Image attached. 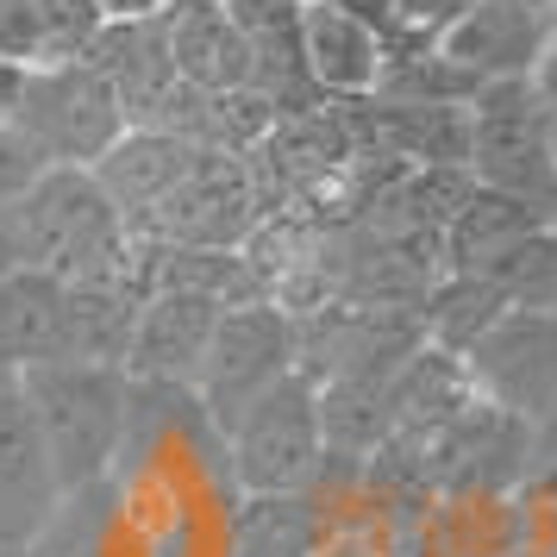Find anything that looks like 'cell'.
<instances>
[{
  "label": "cell",
  "instance_id": "cell-1",
  "mask_svg": "<svg viewBox=\"0 0 557 557\" xmlns=\"http://www.w3.org/2000/svg\"><path fill=\"white\" fill-rule=\"evenodd\" d=\"M13 270H38L57 282H95L120 276L138 263V232L107 201L95 170H45L20 201L0 213Z\"/></svg>",
  "mask_w": 557,
  "mask_h": 557
},
{
  "label": "cell",
  "instance_id": "cell-2",
  "mask_svg": "<svg viewBox=\"0 0 557 557\" xmlns=\"http://www.w3.org/2000/svg\"><path fill=\"white\" fill-rule=\"evenodd\" d=\"M26 407L45 451L57 463L63 495H95L113 470V457L126 451V413H132V376L120 363H32L20 370Z\"/></svg>",
  "mask_w": 557,
  "mask_h": 557
},
{
  "label": "cell",
  "instance_id": "cell-3",
  "mask_svg": "<svg viewBox=\"0 0 557 557\" xmlns=\"http://www.w3.org/2000/svg\"><path fill=\"white\" fill-rule=\"evenodd\" d=\"M463 170L476 188L513 195L557 220V157H552V101L532 76L482 82L463 101Z\"/></svg>",
  "mask_w": 557,
  "mask_h": 557
},
{
  "label": "cell",
  "instance_id": "cell-4",
  "mask_svg": "<svg viewBox=\"0 0 557 557\" xmlns=\"http://www.w3.org/2000/svg\"><path fill=\"white\" fill-rule=\"evenodd\" d=\"M232 482L245 495H313L326 476V413H320V376L288 370V376L257 395L238 426L226 432Z\"/></svg>",
  "mask_w": 557,
  "mask_h": 557
},
{
  "label": "cell",
  "instance_id": "cell-5",
  "mask_svg": "<svg viewBox=\"0 0 557 557\" xmlns=\"http://www.w3.org/2000/svg\"><path fill=\"white\" fill-rule=\"evenodd\" d=\"M7 126L45 157V170H95L132 132V113L120 107L113 82L95 63H38L26 70L20 107Z\"/></svg>",
  "mask_w": 557,
  "mask_h": 557
},
{
  "label": "cell",
  "instance_id": "cell-6",
  "mask_svg": "<svg viewBox=\"0 0 557 557\" xmlns=\"http://www.w3.org/2000/svg\"><path fill=\"white\" fill-rule=\"evenodd\" d=\"M288 370H301V326L295 313L276 301H232L213 326V345L201 357L195 376V401H201L207 426L226 438L238 426V413L270 395Z\"/></svg>",
  "mask_w": 557,
  "mask_h": 557
},
{
  "label": "cell",
  "instance_id": "cell-7",
  "mask_svg": "<svg viewBox=\"0 0 557 557\" xmlns=\"http://www.w3.org/2000/svg\"><path fill=\"white\" fill-rule=\"evenodd\" d=\"M257 226H263L257 163L245 151H201L138 238L182 245V251H238L257 238Z\"/></svg>",
  "mask_w": 557,
  "mask_h": 557
},
{
  "label": "cell",
  "instance_id": "cell-8",
  "mask_svg": "<svg viewBox=\"0 0 557 557\" xmlns=\"http://www.w3.org/2000/svg\"><path fill=\"white\" fill-rule=\"evenodd\" d=\"M470 388L488 407H502L513 420H552L557 413V313H520L507 307L495 326L463 351Z\"/></svg>",
  "mask_w": 557,
  "mask_h": 557
},
{
  "label": "cell",
  "instance_id": "cell-9",
  "mask_svg": "<svg viewBox=\"0 0 557 557\" xmlns=\"http://www.w3.org/2000/svg\"><path fill=\"white\" fill-rule=\"evenodd\" d=\"M552 38L557 26L539 0H470L463 20L432 45V57L463 88H482V82L532 76L545 63V51H552Z\"/></svg>",
  "mask_w": 557,
  "mask_h": 557
},
{
  "label": "cell",
  "instance_id": "cell-10",
  "mask_svg": "<svg viewBox=\"0 0 557 557\" xmlns=\"http://www.w3.org/2000/svg\"><path fill=\"white\" fill-rule=\"evenodd\" d=\"M63 502L70 495L57 482L45 432H38V420H32V407H26V388L13 376L0 388V545L38 552L45 532L57 527Z\"/></svg>",
  "mask_w": 557,
  "mask_h": 557
},
{
  "label": "cell",
  "instance_id": "cell-11",
  "mask_svg": "<svg viewBox=\"0 0 557 557\" xmlns=\"http://www.w3.org/2000/svg\"><path fill=\"white\" fill-rule=\"evenodd\" d=\"M220 313H226L220 295H201V288H151L138 301V320H132V338H126V376L195 388Z\"/></svg>",
  "mask_w": 557,
  "mask_h": 557
},
{
  "label": "cell",
  "instance_id": "cell-12",
  "mask_svg": "<svg viewBox=\"0 0 557 557\" xmlns=\"http://www.w3.org/2000/svg\"><path fill=\"white\" fill-rule=\"evenodd\" d=\"M163 45L176 63V82L195 95H232V88H251V38L238 32L220 0H170L163 13Z\"/></svg>",
  "mask_w": 557,
  "mask_h": 557
},
{
  "label": "cell",
  "instance_id": "cell-13",
  "mask_svg": "<svg viewBox=\"0 0 557 557\" xmlns=\"http://www.w3.org/2000/svg\"><path fill=\"white\" fill-rule=\"evenodd\" d=\"M388 38L351 20L345 7L326 0H301V63L307 82L332 95V101H376L382 76H388Z\"/></svg>",
  "mask_w": 557,
  "mask_h": 557
},
{
  "label": "cell",
  "instance_id": "cell-14",
  "mask_svg": "<svg viewBox=\"0 0 557 557\" xmlns=\"http://www.w3.org/2000/svg\"><path fill=\"white\" fill-rule=\"evenodd\" d=\"M195 145L188 138H176V132H157V126H132L113 151L95 163V182L107 188V201L120 207V220H126L132 232L151 226V213L170 195H176V182L195 170Z\"/></svg>",
  "mask_w": 557,
  "mask_h": 557
},
{
  "label": "cell",
  "instance_id": "cell-15",
  "mask_svg": "<svg viewBox=\"0 0 557 557\" xmlns=\"http://www.w3.org/2000/svg\"><path fill=\"white\" fill-rule=\"evenodd\" d=\"M82 63H95V70L113 82V95H120V107L132 113V126H151L157 107L182 88L157 13L151 20H107L101 38H95V51L82 57Z\"/></svg>",
  "mask_w": 557,
  "mask_h": 557
},
{
  "label": "cell",
  "instance_id": "cell-16",
  "mask_svg": "<svg viewBox=\"0 0 557 557\" xmlns=\"http://www.w3.org/2000/svg\"><path fill=\"white\" fill-rule=\"evenodd\" d=\"M63 320H70V295L57 276L0 270V363H13V370L57 363L63 357Z\"/></svg>",
  "mask_w": 557,
  "mask_h": 557
},
{
  "label": "cell",
  "instance_id": "cell-17",
  "mask_svg": "<svg viewBox=\"0 0 557 557\" xmlns=\"http://www.w3.org/2000/svg\"><path fill=\"white\" fill-rule=\"evenodd\" d=\"M539 226H557V220H545L539 207L513 201V195H495V188H476V182H470V195L457 201V213L445 220V232H438V245H445V276H476V270H488L507 245H520V238L539 232Z\"/></svg>",
  "mask_w": 557,
  "mask_h": 557
},
{
  "label": "cell",
  "instance_id": "cell-18",
  "mask_svg": "<svg viewBox=\"0 0 557 557\" xmlns=\"http://www.w3.org/2000/svg\"><path fill=\"white\" fill-rule=\"evenodd\" d=\"M326 532V507L313 495H245L232 557H313Z\"/></svg>",
  "mask_w": 557,
  "mask_h": 557
},
{
  "label": "cell",
  "instance_id": "cell-19",
  "mask_svg": "<svg viewBox=\"0 0 557 557\" xmlns=\"http://www.w3.org/2000/svg\"><path fill=\"white\" fill-rule=\"evenodd\" d=\"M502 313H507V301H502V288H495L488 276H445L426 295V338H432V351L463 357L482 332L502 320Z\"/></svg>",
  "mask_w": 557,
  "mask_h": 557
},
{
  "label": "cell",
  "instance_id": "cell-20",
  "mask_svg": "<svg viewBox=\"0 0 557 557\" xmlns=\"http://www.w3.org/2000/svg\"><path fill=\"white\" fill-rule=\"evenodd\" d=\"M502 288L507 307L520 313H557V226H539L527 232L520 245H507L488 270H476Z\"/></svg>",
  "mask_w": 557,
  "mask_h": 557
},
{
  "label": "cell",
  "instance_id": "cell-21",
  "mask_svg": "<svg viewBox=\"0 0 557 557\" xmlns=\"http://www.w3.org/2000/svg\"><path fill=\"white\" fill-rule=\"evenodd\" d=\"M38 13V45H45V63H76V57L95 51L101 38V7L95 0H32Z\"/></svg>",
  "mask_w": 557,
  "mask_h": 557
},
{
  "label": "cell",
  "instance_id": "cell-22",
  "mask_svg": "<svg viewBox=\"0 0 557 557\" xmlns=\"http://www.w3.org/2000/svg\"><path fill=\"white\" fill-rule=\"evenodd\" d=\"M463 7H470V0H395V20H401V57L432 51V45L463 20Z\"/></svg>",
  "mask_w": 557,
  "mask_h": 557
},
{
  "label": "cell",
  "instance_id": "cell-23",
  "mask_svg": "<svg viewBox=\"0 0 557 557\" xmlns=\"http://www.w3.org/2000/svg\"><path fill=\"white\" fill-rule=\"evenodd\" d=\"M38 176H45V157L32 151V145H26L13 126H0V213L20 201V195H26Z\"/></svg>",
  "mask_w": 557,
  "mask_h": 557
},
{
  "label": "cell",
  "instance_id": "cell-24",
  "mask_svg": "<svg viewBox=\"0 0 557 557\" xmlns=\"http://www.w3.org/2000/svg\"><path fill=\"white\" fill-rule=\"evenodd\" d=\"M326 7H345L351 20H363L370 32H382L388 51L401 57V20H395V0H326Z\"/></svg>",
  "mask_w": 557,
  "mask_h": 557
},
{
  "label": "cell",
  "instance_id": "cell-25",
  "mask_svg": "<svg viewBox=\"0 0 557 557\" xmlns=\"http://www.w3.org/2000/svg\"><path fill=\"white\" fill-rule=\"evenodd\" d=\"M95 7H101V20H151L170 0H95Z\"/></svg>",
  "mask_w": 557,
  "mask_h": 557
},
{
  "label": "cell",
  "instance_id": "cell-26",
  "mask_svg": "<svg viewBox=\"0 0 557 557\" xmlns=\"http://www.w3.org/2000/svg\"><path fill=\"white\" fill-rule=\"evenodd\" d=\"M532 82H539V95H545V101L557 107V38H552V51H545V63L532 70Z\"/></svg>",
  "mask_w": 557,
  "mask_h": 557
},
{
  "label": "cell",
  "instance_id": "cell-27",
  "mask_svg": "<svg viewBox=\"0 0 557 557\" xmlns=\"http://www.w3.org/2000/svg\"><path fill=\"white\" fill-rule=\"evenodd\" d=\"M0 557H38V552H13V545H0Z\"/></svg>",
  "mask_w": 557,
  "mask_h": 557
},
{
  "label": "cell",
  "instance_id": "cell-28",
  "mask_svg": "<svg viewBox=\"0 0 557 557\" xmlns=\"http://www.w3.org/2000/svg\"><path fill=\"white\" fill-rule=\"evenodd\" d=\"M552 157H557V107H552Z\"/></svg>",
  "mask_w": 557,
  "mask_h": 557
},
{
  "label": "cell",
  "instance_id": "cell-29",
  "mask_svg": "<svg viewBox=\"0 0 557 557\" xmlns=\"http://www.w3.org/2000/svg\"><path fill=\"white\" fill-rule=\"evenodd\" d=\"M552 557H557V552H552Z\"/></svg>",
  "mask_w": 557,
  "mask_h": 557
}]
</instances>
